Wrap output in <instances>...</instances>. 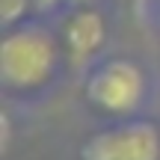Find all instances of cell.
Segmentation results:
<instances>
[{
    "instance_id": "6da1fadb",
    "label": "cell",
    "mask_w": 160,
    "mask_h": 160,
    "mask_svg": "<svg viewBox=\"0 0 160 160\" xmlns=\"http://www.w3.org/2000/svg\"><path fill=\"white\" fill-rule=\"evenodd\" d=\"M57 45L42 30L9 33L0 45V80L12 89H39L53 74Z\"/></svg>"
},
{
    "instance_id": "7a4b0ae2",
    "label": "cell",
    "mask_w": 160,
    "mask_h": 160,
    "mask_svg": "<svg viewBox=\"0 0 160 160\" xmlns=\"http://www.w3.org/2000/svg\"><path fill=\"white\" fill-rule=\"evenodd\" d=\"M145 95V74L131 59H110L86 80V101L110 116H131Z\"/></svg>"
},
{
    "instance_id": "3957f363",
    "label": "cell",
    "mask_w": 160,
    "mask_h": 160,
    "mask_svg": "<svg viewBox=\"0 0 160 160\" xmlns=\"http://www.w3.org/2000/svg\"><path fill=\"white\" fill-rule=\"evenodd\" d=\"M83 160H160V133L148 122H131L89 137L80 148Z\"/></svg>"
},
{
    "instance_id": "277c9868",
    "label": "cell",
    "mask_w": 160,
    "mask_h": 160,
    "mask_svg": "<svg viewBox=\"0 0 160 160\" xmlns=\"http://www.w3.org/2000/svg\"><path fill=\"white\" fill-rule=\"evenodd\" d=\"M62 39H65L68 59L74 65H86L98 51H101L104 39H107V24H104L101 12H95V9L74 12V15L65 21Z\"/></svg>"
},
{
    "instance_id": "5b68a950",
    "label": "cell",
    "mask_w": 160,
    "mask_h": 160,
    "mask_svg": "<svg viewBox=\"0 0 160 160\" xmlns=\"http://www.w3.org/2000/svg\"><path fill=\"white\" fill-rule=\"evenodd\" d=\"M27 6H30V0H0V18H3V24L6 27L15 24L27 12Z\"/></svg>"
},
{
    "instance_id": "8992f818",
    "label": "cell",
    "mask_w": 160,
    "mask_h": 160,
    "mask_svg": "<svg viewBox=\"0 0 160 160\" xmlns=\"http://www.w3.org/2000/svg\"><path fill=\"white\" fill-rule=\"evenodd\" d=\"M3 148H9V116L3 113Z\"/></svg>"
},
{
    "instance_id": "52a82bcc",
    "label": "cell",
    "mask_w": 160,
    "mask_h": 160,
    "mask_svg": "<svg viewBox=\"0 0 160 160\" xmlns=\"http://www.w3.org/2000/svg\"><path fill=\"white\" fill-rule=\"evenodd\" d=\"M57 3H59V0H36V6H39V9H53Z\"/></svg>"
},
{
    "instance_id": "ba28073f",
    "label": "cell",
    "mask_w": 160,
    "mask_h": 160,
    "mask_svg": "<svg viewBox=\"0 0 160 160\" xmlns=\"http://www.w3.org/2000/svg\"><path fill=\"white\" fill-rule=\"evenodd\" d=\"M77 3H86V0H77Z\"/></svg>"
}]
</instances>
